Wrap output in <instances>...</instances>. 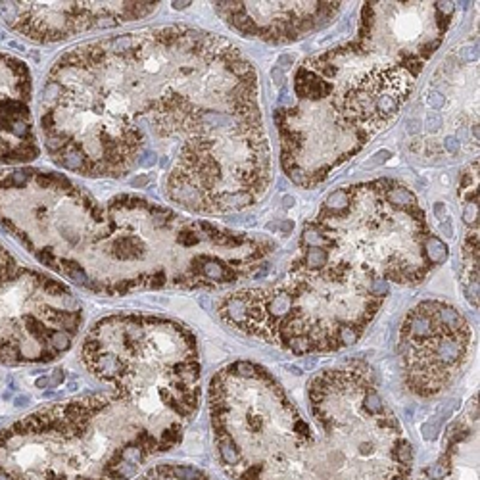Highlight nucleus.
<instances>
[{"label": "nucleus", "instance_id": "obj_10", "mask_svg": "<svg viewBox=\"0 0 480 480\" xmlns=\"http://www.w3.org/2000/svg\"><path fill=\"white\" fill-rule=\"evenodd\" d=\"M37 156L33 77L23 60L0 52V165H19Z\"/></svg>", "mask_w": 480, "mask_h": 480}, {"label": "nucleus", "instance_id": "obj_16", "mask_svg": "<svg viewBox=\"0 0 480 480\" xmlns=\"http://www.w3.org/2000/svg\"><path fill=\"white\" fill-rule=\"evenodd\" d=\"M442 102H444V98L440 96V94H436V92H432L431 96H429V104H431L432 110H438V108L442 106Z\"/></svg>", "mask_w": 480, "mask_h": 480}, {"label": "nucleus", "instance_id": "obj_12", "mask_svg": "<svg viewBox=\"0 0 480 480\" xmlns=\"http://www.w3.org/2000/svg\"><path fill=\"white\" fill-rule=\"evenodd\" d=\"M136 480H213L206 471L185 463H160Z\"/></svg>", "mask_w": 480, "mask_h": 480}, {"label": "nucleus", "instance_id": "obj_5", "mask_svg": "<svg viewBox=\"0 0 480 480\" xmlns=\"http://www.w3.org/2000/svg\"><path fill=\"white\" fill-rule=\"evenodd\" d=\"M83 361L179 446L200 404L202 365L194 334L152 315H110L85 336Z\"/></svg>", "mask_w": 480, "mask_h": 480}, {"label": "nucleus", "instance_id": "obj_14", "mask_svg": "<svg viewBox=\"0 0 480 480\" xmlns=\"http://www.w3.org/2000/svg\"><path fill=\"white\" fill-rule=\"evenodd\" d=\"M423 252H425V258H427V261L431 263L432 267L444 263L448 259V254H450L448 246L434 234H427V238L423 240Z\"/></svg>", "mask_w": 480, "mask_h": 480}, {"label": "nucleus", "instance_id": "obj_13", "mask_svg": "<svg viewBox=\"0 0 480 480\" xmlns=\"http://www.w3.org/2000/svg\"><path fill=\"white\" fill-rule=\"evenodd\" d=\"M294 90L300 98L319 100L333 92V85L329 81H325L319 73L311 71L304 65V67L298 69V73L294 77Z\"/></svg>", "mask_w": 480, "mask_h": 480}, {"label": "nucleus", "instance_id": "obj_19", "mask_svg": "<svg viewBox=\"0 0 480 480\" xmlns=\"http://www.w3.org/2000/svg\"><path fill=\"white\" fill-rule=\"evenodd\" d=\"M279 229H281L283 233H290V231L294 229V223L290 221V219H286V221H283L281 225H279Z\"/></svg>", "mask_w": 480, "mask_h": 480}, {"label": "nucleus", "instance_id": "obj_4", "mask_svg": "<svg viewBox=\"0 0 480 480\" xmlns=\"http://www.w3.org/2000/svg\"><path fill=\"white\" fill-rule=\"evenodd\" d=\"M173 448L115 392L81 396L0 432V480H129Z\"/></svg>", "mask_w": 480, "mask_h": 480}, {"label": "nucleus", "instance_id": "obj_9", "mask_svg": "<svg viewBox=\"0 0 480 480\" xmlns=\"http://www.w3.org/2000/svg\"><path fill=\"white\" fill-rule=\"evenodd\" d=\"M158 2H0L4 25L37 42H56L98 27L144 17Z\"/></svg>", "mask_w": 480, "mask_h": 480}, {"label": "nucleus", "instance_id": "obj_18", "mask_svg": "<svg viewBox=\"0 0 480 480\" xmlns=\"http://www.w3.org/2000/svg\"><path fill=\"white\" fill-rule=\"evenodd\" d=\"M461 54H465V60H469V62H475V60H477V50L471 48V46L461 50Z\"/></svg>", "mask_w": 480, "mask_h": 480}, {"label": "nucleus", "instance_id": "obj_11", "mask_svg": "<svg viewBox=\"0 0 480 480\" xmlns=\"http://www.w3.org/2000/svg\"><path fill=\"white\" fill-rule=\"evenodd\" d=\"M417 480H479V400L473 398L463 417L456 419L444 438L436 463Z\"/></svg>", "mask_w": 480, "mask_h": 480}, {"label": "nucleus", "instance_id": "obj_17", "mask_svg": "<svg viewBox=\"0 0 480 480\" xmlns=\"http://www.w3.org/2000/svg\"><path fill=\"white\" fill-rule=\"evenodd\" d=\"M457 148H459V144H457L456 138H454V136H448V138H446V150L454 154V152H457Z\"/></svg>", "mask_w": 480, "mask_h": 480}, {"label": "nucleus", "instance_id": "obj_2", "mask_svg": "<svg viewBox=\"0 0 480 480\" xmlns=\"http://www.w3.org/2000/svg\"><path fill=\"white\" fill-rule=\"evenodd\" d=\"M0 225L48 269L108 296L233 284L263 258L246 234L133 194L98 204L63 173L31 167L0 173Z\"/></svg>", "mask_w": 480, "mask_h": 480}, {"label": "nucleus", "instance_id": "obj_3", "mask_svg": "<svg viewBox=\"0 0 480 480\" xmlns=\"http://www.w3.org/2000/svg\"><path fill=\"white\" fill-rule=\"evenodd\" d=\"M306 419L265 367L234 361L209 384L217 459L233 480H411L413 448L367 363L308 384Z\"/></svg>", "mask_w": 480, "mask_h": 480}, {"label": "nucleus", "instance_id": "obj_8", "mask_svg": "<svg viewBox=\"0 0 480 480\" xmlns=\"http://www.w3.org/2000/svg\"><path fill=\"white\" fill-rule=\"evenodd\" d=\"M471 346V329L454 306L427 300L404 319L398 356L409 392L421 398L444 392L457 379Z\"/></svg>", "mask_w": 480, "mask_h": 480}, {"label": "nucleus", "instance_id": "obj_20", "mask_svg": "<svg viewBox=\"0 0 480 480\" xmlns=\"http://www.w3.org/2000/svg\"><path fill=\"white\" fill-rule=\"evenodd\" d=\"M292 204H294V198H290V196L284 198V206H286V208H290Z\"/></svg>", "mask_w": 480, "mask_h": 480}, {"label": "nucleus", "instance_id": "obj_6", "mask_svg": "<svg viewBox=\"0 0 480 480\" xmlns=\"http://www.w3.org/2000/svg\"><path fill=\"white\" fill-rule=\"evenodd\" d=\"M386 294L384 279L327 265L319 273L290 271L275 286L234 292L217 311L227 325L296 356L327 354L356 344Z\"/></svg>", "mask_w": 480, "mask_h": 480}, {"label": "nucleus", "instance_id": "obj_1", "mask_svg": "<svg viewBox=\"0 0 480 480\" xmlns=\"http://www.w3.org/2000/svg\"><path fill=\"white\" fill-rule=\"evenodd\" d=\"M240 54L188 27H163L65 52L42 88L40 129L54 163L85 177L163 171V192L190 211H219L267 169L258 100L231 83Z\"/></svg>", "mask_w": 480, "mask_h": 480}, {"label": "nucleus", "instance_id": "obj_7", "mask_svg": "<svg viewBox=\"0 0 480 480\" xmlns=\"http://www.w3.org/2000/svg\"><path fill=\"white\" fill-rule=\"evenodd\" d=\"M83 308L63 283L21 263L0 242V361L48 363L65 354Z\"/></svg>", "mask_w": 480, "mask_h": 480}, {"label": "nucleus", "instance_id": "obj_15", "mask_svg": "<svg viewBox=\"0 0 480 480\" xmlns=\"http://www.w3.org/2000/svg\"><path fill=\"white\" fill-rule=\"evenodd\" d=\"M390 156H392V154H390L388 150H382V152H379V154H375V156H373V160L367 161L363 167H375V165H381L382 161H386L388 158H390Z\"/></svg>", "mask_w": 480, "mask_h": 480}]
</instances>
